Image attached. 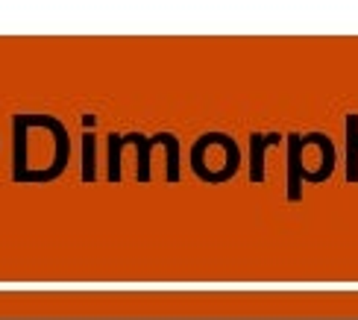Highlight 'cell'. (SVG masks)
<instances>
[{
    "label": "cell",
    "instance_id": "cell-1",
    "mask_svg": "<svg viewBox=\"0 0 358 320\" xmlns=\"http://www.w3.org/2000/svg\"><path fill=\"white\" fill-rule=\"evenodd\" d=\"M71 159L68 130L53 115H15L12 118V179L50 182L62 176Z\"/></svg>",
    "mask_w": 358,
    "mask_h": 320
},
{
    "label": "cell",
    "instance_id": "cell-2",
    "mask_svg": "<svg viewBox=\"0 0 358 320\" xmlns=\"http://www.w3.org/2000/svg\"><path fill=\"white\" fill-rule=\"evenodd\" d=\"M335 144L326 132L288 135V200H300L303 182H326L335 171Z\"/></svg>",
    "mask_w": 358,
    "mask_h": 320
},
{
    "label": "cell",
    "instance_id": "cell-3",
    "mask_svg": "<svg viewBox=\"0 0 358 320\" xmlns=\"http://www.w3.org/2000/svg\"><path fill=\"white\" fill-rule=\"evenodd\" d=\"M241 167V147L227 132H203L191 144V171L203 182H227Z\"/></svg>",
    "mask_w": 358,
    "mask_h": 320
},
{
    "label": "cell",
    "instance_id": "cell-4",
    "mask_svg": "<svg viewBox=\"0 0 358 320\" xmlns=\"http://www.w3.org/2000/svg\"><path fill=\"white\" fill-rule=\"evenodd\" d=\"M276 141H282L279 132H252L250 135V182H264V153L267 147H273Z\"/></svg>",
    "mask_w": 358,
    "mask_h": 320
},
{
    "label": "cell",
    "instance_id": "cell-5",
    "mask_svg": "<svg viewBox=\"0 0 358 320\" xmlns=\"http://www.w3.org/2000/svg\"><path fill=\"white\" fill-rule=\"evenodd\" d=\"M124 141L138 150V174H136L138 182H150L153 179V174H150V156H153L156 139H147V135H141V132H129V135H124Z\"/></svg>",
    "mask_w": 358,
    "mask_h": 320
},
{
    "label": "cell",
    "instance_id": "cell-6",
    "mask_svg": "<svg viewBox=\"0 0 358 320\" xmlns=\"http://www.w3.org/2000/svg\"><path fill=\"white\" fill-rule=\"evenodd\" d=\"M347 127V182H358V115L350 112L344 118Z\"/></svg>",
    "mask_w": 358,
    "mask_h": 320
},
{
    "label": "cell",
    "instance_id": "cell-7",
    "mask_svg": "<svg viewBox=\"0 0 358 320\" xmlns=\"http://www.w3.org/2000/svg\"><path fill=\"white\" fill-rule=\"evenodd\" d=\"M109 144H106V162H109V182H121V150L127 147L124 144V135H117V132H112L109 139H106Z\"/></svg>",
    "mask_w": 358,
    "mask_h": 320
},
{
    "label": "cell",
    "instance_id": "cell-8",
    "mask_svg": "<svg viewBox=\"0 0 358 320\" xmlns=\"http://www.w3.org/2000/svg\"><path fill=\"white\" fill-rule=\"evenodd\" d=\"M94 150H97V139L92 132L83 135V179L85 182H94V167H97V159H94Z\"/></svg>",
    "mask_w": 358,
    "mask_h": 320
}]
</instances>
